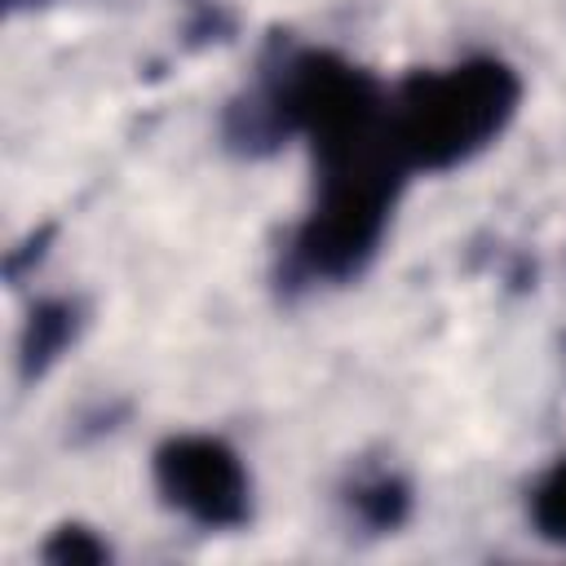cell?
<instances>
[{
    "instance_id": "6da1fadb",
    "label": "cell",
    "mask_w": 566,
    "mask_h": 566,
    "mask_svg": "<svg viewBox=\"0 0 566 566\" xmlns=\"http://www.w3.org/2000/svg\"><path fill=\"white\" fill-rule=\"evenodd\" d=\"M310 150L318 168V190H314L310 217L292 239L287 270L292 279H310V283L318 279L345 283L376 256L389 230L394 199L411 168L398 155L389 115L363 133H349Z\"/></svg>"
},
{
    "instance_id": "7a4b0ae2",
    "label": "cell",
    "mask_w": 566,
    "mask_h": 566,
    "mask_svg": "<svg viewBox=\"0 0 566 566\" xmlns=\"http://www.w3.org/2000/svg\"><path fill=\"white\" fill-rule=\"evenodd\" d=\"M522 80L500 57H469L447 71H416L389 97V133L407 168L447 172L491 146L517 115Z\"/></svg>"
},
{
    "instance_id": "3957f363",
    "label": "cell",
    "mask_w": 566,
    "mask_h": 566,
    "mask_svg": "<svg viewBox=\"0 0 566 566\" xmlns=\"http://www.w3.org/2000/svg\"><path fill=\"white\" fill-rule=\"evenodd\" d=\"M155 486L159 495L203 531L243 526L252 513V486L243 460L208 433L168 438L155 451Z\"/></svg>"
},
{
    "instance_id": "277c9868",
    "label": "cell",
    "mask_w": 566,
    "mask_h": 566,
    "mask_svg": "<svg viewBox=\"0 0 566 566\" xmlns=\"http://www.w3.org/2000/svg\"><path fill=\"white\" fill-rule=\"evenodd\" d=\"M80 332V310L71 301H40L22 327V345H18V367H22V380H35L44 376L62 354L66 345L75 340Z\"/></svg>"
},
{
    "instance_id": "5b68a950",
    "label": "cell",
    "mask_w": 566,
    "mask_h": 566,
    "mask_svg": "<svg viewBox=\"0 0 566 566\" xmlns=\"http://www.w3.org/2000/svg\"><path fill=\"white\" fill-rule=\"evenodd\" d=\"M349 504H354V513H358L367 526H376V531H394V526L407 522L411 491H407V482H402L398 473H371V478L354 482Z\"/></svg>"
},
{
    "instance_id": "8992f818",
    "label": "cell",
    "mask_w": 566,
    "mask_h": 566,
    "mask_svg": "<svg viewBox=\"0 0 566 566\" xmlns=\"http://www.w3.org/2000/svg\"><path fill=\"white\" fill-rule=\"evenodd\" d=\"M531 522L544 539L566 544V460H557L531 491Z\"/></svg>"
},
{
    "instance_id": "52a82bcc",
    "label": "cell",
    "mask_w": 566,
    "mask_h": 566,
    "mask_svg": "<svg viewBox=\"0 0 566 566\" xmlns=\"http://www.w3.org/2000/svg\"><path fill=\"white\" fill-rule=\"evenodd\" d=\"M40 553H44V562H57V566H97L111 557V548L88 526H57Z\"/></svg>"
},
{
    "instance_id": "ba28073f",
    "label": "cell",
    "mask_w": 566,
    "mask_h": 566,
    "mask_svg": "<svg viewBox=\"0 0 566 566\" xmlns=\"http://www.w3.org/2000/svg\"><path fill=\"white\" fill-rule=\"evenodd\" d=\"M18 4H35V0H9V9H18Z\"/></svg>"
}]
</instances>
